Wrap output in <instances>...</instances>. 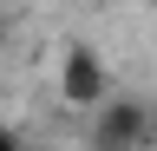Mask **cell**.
Segmentation results:
<instances>
[{
	"instance_id": "obj_2",
	"label": "cell",
	"mask_w": 157,
	"mask_h": 151,
	"mask_svg": "<svg viewBox=\"0 0 157 151\" xmlns=\"http://www.w3.org/2000/svg\"><path fill=\"white\" fill-rule=\"evenodd\" d=\"M105 59H98L92 46H66L59 53V99H66L72 112H98L105 105Z\"/></svg>"
},
{
	"instance_id": "obj_3",
	"label": "cell",
	"mask_w": 157,
	"mask_h": 151,
	"mask_svg": "<svg viewBox=\"0 0 157 151\" xmlns=\"http://www.w3.org/2000/svg\"><path fill=\"white\" fill-rule=\"evenodd\" d=\"M0 151H20V138H13V131H7V125H0Z\"/></svg>"
},
{
	"instance_id": "obj_1",
	"label": "cell",
	"mask_w": 157,
	"mask_h": 151,
	"mask_svg": "<svg viewBox=\"0 0 157 151\" xmlns=\"http://www.w3.org/2000/svg\"><path fill=\"white\" fill-rule=\"evenodd\" d=\"M144 138H151V112L137 99H105L92 112V125H85V145L92 151H137Z\"/></svg>"
}]
</instances>
